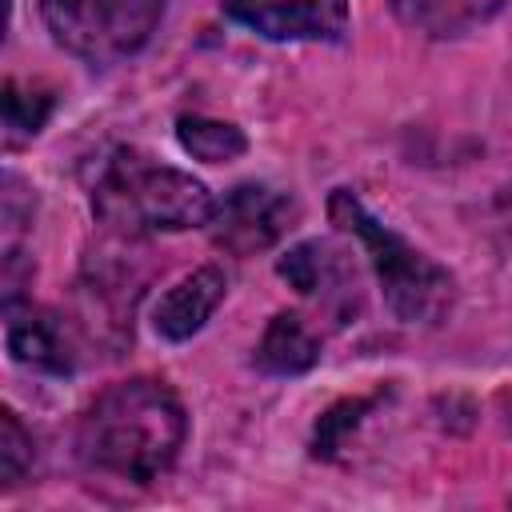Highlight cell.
I'll list each match as a JSON object with an SVG mask.
<instances>
[{
  "label": "cell",
  "mask_w": 512,
  "mask_h": 512,
  "mask_svg": "<svg viewBox=\"0 0 512 512\" xmlns=\"http://www.w3.org/2000/svg\"><path fill=\"white\" fill-rule=\"evenodd\" d=\"M504 4L508 0H396V16L432 40H448L480 28Z\"/></svg>",
  "instance_id": "cell-11"
},
{
  "label": "cell",
  "mask_w": 512,
  "mask_h": 512,
  "mask_svg": "<svg viewBox=\"0 0 512 512\" xmlns=\"http://www.w3.org/2000/svg\"><path fill=\"white\" fill-rule=\"evenodd\" d=\"M40 16L64 52L112 64L148 40L156 0H40Z\"/></svg>",
  "instance_id": "cell-4"
},
{
  "label": "cell",
  "mask_w": 512,
  "mask_h": 512,
  "mask_svg": "<svg viewBox=\"0 0 512 512\" xmlns=\"http://www.w3.org/2000/svg\"><path fill=\"white\" fill-rule=\"evenodd\" d=\"M316 360H320V336L296 312H276L256 344V368L268 376H300Z\"/></svg>",
  "instance_id": "cell-10"
},
{
  "label": "cell",
  "mask_w": 512,
  "mask_h": 512,
  "mask_svg": "<svg viewBox=\"0 0 512 512\" xmlns=\"http://www.w3.org/2000/svg\"><path fill=\"white\" fill-rule=\"evenodd\" d=\"M276 272L300 296H312V300H324V304H332L336 296L340 300H348V296L356 300V292H352L356 284L348 288V268H344L340 252L332 244H324V240H304V244L288 248L276 260Z\"/></svg>",
  "instance_id": "cell-9"
},
{
  "label": "cell",
  "mask_w": 512,
  "mask_h": 512,
  "mask_svg": "<svg viewBox=\"0 0 512 512\" xmlns=\"http://www.w3.org/2000/svg\"><path fill=\"white\" fill-rule=\"evenodd\" d=\"M176 140L192 160H204V164H228L248 152V136L236 124L212 120V116H180Z\"/></svg>",
  "instance_id": "cell-12"
},
{
  "label": "cell",
  "mask_w": 512,
  "mask_h": 512,
  "mask_svg": "<svg viewBox=\"0 0 512 512\" xmlns=\"http://www.w3.org/2000/svg\"><path fill=\"white\" fill-rule=\"evenodd\" d=\"M328 216L336 228L352 232L368 252V264L380 280L384 304L400 324H440L456 300V280L428 252L408 244L396 228L380 224L348 188L328 196Z\"/></svg>",
  "instance_id": "cell-3"
},
{
  "label": "cell",
  "mask_w": 512,
  "mask_h": 512,
  "mask_svg": "<svg viewBox=\"0 0 512 512\" xmlns=\"http://www.w3.org/2000/svg\"><path fill=\"white\" fill-rule=\"evenodd\" d=\"M36 468V440L12 408L0 412V488H16Z\"/></svg>",
  "instance_id": "cell-15"
},
{
  "label": "cell",
  "mask_w": 512,
  "mask_h": 512,
  "mask_svg": "<svg viewBox=\"0 0 512 512\" xmlns=\"http://www.w3.org/2000/svg\"><path fill=\"white\" fill-rule=\"evenodd\" d=\"M376 400H380V396H352V400L332 404V408L316 420V432H312V456H320V460L340 456V448H344L348 436L364 424V416L376 408Z\"/></svg>",
  "instance_id": "cell-14"
},
{
  "label": "cell",
  "mask_w": 512,
  "mask_h": 512,
  "mask_svg": "<svg viewBox=\"0 0 512 512\" xmlns=\"http://www.w3.org/2000/svg\"><path fill=\"white\" fill-rule=\"evenodd\" d=\"M8 324H4V340H8V356L24 368L36 372H52L64 376L76 364L72 340H68V324L48 312V308H32V304H4Z\"/></svg>",
  "instance_id": "cell-7"
},
{
  "label": "cell",
  "mask_w": 512,
  "mask_h": 512,
  "mask_svg": "<svg viewBox=\"0 0 512 512\" xmlns=\"http://www.w3.org/2000/svg\"><path fill=\"white\" fill-rule=\"evenodd\" d=\"M224 292H228V280H224V272H220L216 264L192 268L188 276H180V280L156 300V308H152V328H156V336H164V340H172V344L192 340V336L212 320V312L220 308Z\"/></svg>",
  "instance_id": "cell-8"
},
{
  "label": "cell",
  "mask_w": 512,
  "mask_h": 512,
  "mask_svg": "<svg viewBox=\"0 0 512 512\" xmlns=\"http://www.w3.org/2000/svg\"><path fill=\"white\" fill-rule=\"evenodd\" d=\"M292 216H296V204L284 192L268 184H236L232 192H224V200H216L208 232L216 248L232 256H252L272 248L288 232Z\"/></svg>",
  "instance_id": "cell-5"
},
{
  "label": "cell",
  "mask_w": 512,
  "mask_h": 512,
  "mask_svg": "<svg viewBox=\"0 0 512 512\" xmlns=\"http://www.w3.org/2000/svg\"><path fill=\"white\" fill-rule=\"evenodd\" d=\"M92 212L112 236L140 240L152 232L208 228L216 200L192 172L160 164L136 148H120L104 160L92 184Z\"/></svg>",
  "instance_id": "cell-2"
},
{
  "label": "cell",
  "mask_w": 512,
  "mask_h": 512,
  "mask_svg": "<svg viewBox=\"0 0 512 512\" xmlns=\"http://www.w3.org/2000/svg\"><path fill=\"white\" fill-rule=\"evenodd\" d=\"M4 248H20V232L32 224L36 216V196H32V184H24L16 172H4Z\"/></svg>",
  "instance_id": "cell-16"
},
{
  "label": "cell",
  "mask_w": 512,
  "mask_h": 512,
  "mask_svg": "<svg viewBox=\"0 0 512 512\" xmlns=\"http://www.w3.org/2000/svg\"><path fill=\"white\" fill-rule=\"evenodd\" d=\"M56 96L40 84H20V80H4V128H8V144H20L28 136H36L44 128V120L52 116Z\"/></svg>",
  "instance_id": "cell-13"
},
{
  "label": "cell",
  "mask_w": 512,
  "mask_h": 512,
  "mask_svg": "<svg viewBox=\"0 0 512 512\" xmlns=\"http://www.w3.org/2000/svg\"><path fill=\"white\" fill-rule=\"evenodd\" d=\"M188 436V412L180 396L152 376H132L108 384L80 416L76 456L88 472L112 476L120 484L160 480Z\"/></svg>",
  "instance_id": "cell-1"
},
{
  "label": "cell",
  "mask_w": 512,
  "mask_h": 512,
  "mask_svg": "<svg viewBox=\"0 0 512 512\" xmlns=\"http://www.w3.org/2000/svg\"><path fill=\"white\" fill-rule=\"evenodd\" d=\"M220 8L280 44H340L348 36V0H220Z\"/></svg>",
  "instance_id": "cell-6"
}]
</instances>
